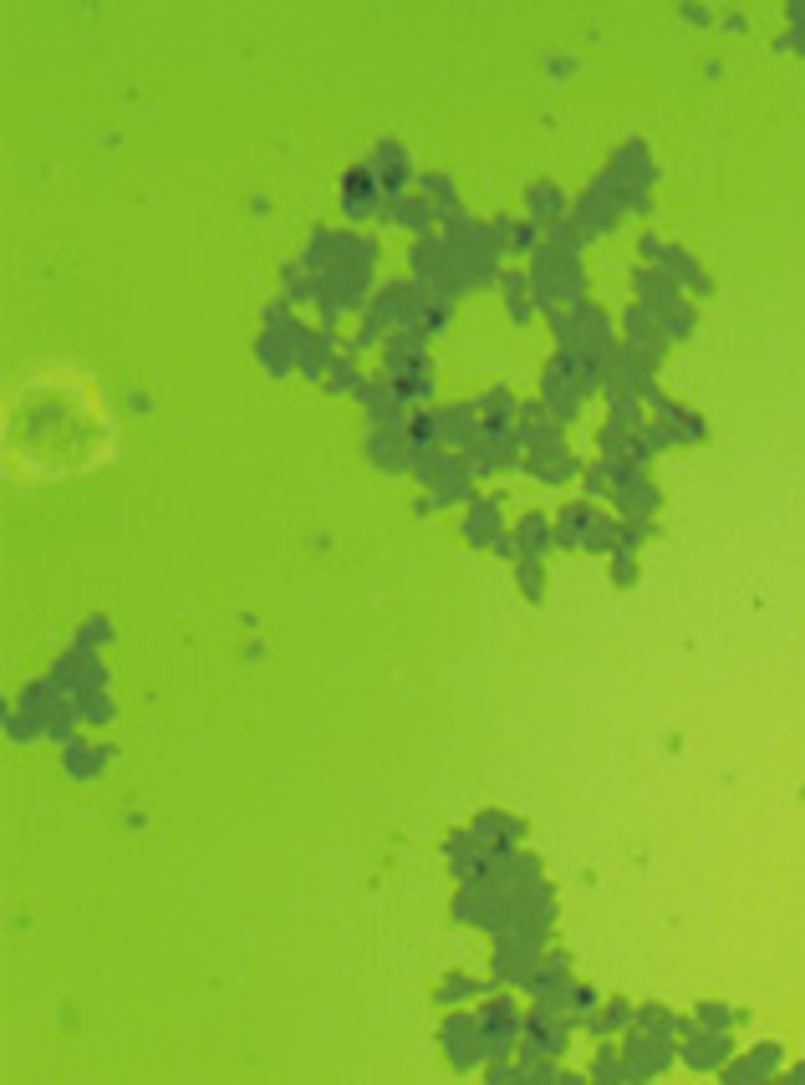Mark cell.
I'll return each instance as SVG.
<instances>
[{"label":"cell","instance_id":"cell-12","mask_svg":"<svg viewBox=\"0 0 805 1085\" xmlns=\"http://www.w3.org/2000/svg\"><path fill=\"white\" fill-rule=\"evenodd\" d=\"M505 500H494V495H474L469 500V515L464 525H459V535H464L469 545H480V551H494V541L505 535Z\"/></svg>","mask_w":805,"mask_h":1085},{"label":"cell","instance_id":"cell-37","mask_svg":"<svg viewBox=\"0 0 805 1085\" xmlns=\"http://www.w3.org/2000/svg\"><path fill=\"white\" fill-rule=\"evenodd\" d=\"M632 1025L658 1029V1035H678V1029H684V1019H678L674 1009H662V1004H642V1009H632Z\"/></svg>","mask_w":805,"mask_h":1085},{"label":"cell","instance_id":"cell-28","mask_svg":"<svg viewBox=\"0 0 805 1085\" xmlns=\"http://www.w3.org/2000/svg\"><path fill=\"white\" fill-rule=\"evenodd\" d=\"M494 225V240H500V250L505 255H536L541 250V229L530 225V219H516V215H500V219H490Z\"/></svg>","mask_w":805,"mask_h":1085},{"label":"cell","instance_id":"cell-11","mask_svg":"<svg viewBox=\"0 0 805 1085\" xmlns=\"http://www.w3.org/2000/svg\"><path fill=\"white\" fill-rule=\"evenodd\" d=\"M648 418L658 423L662 434H668V444H704V438H709V423H704V413L684 408V403H674V398H658L648 408Z\"/></svg>","mask_w":805,"mask_h":1085},{"label":"cell","instance_id":"cell-41","mask_svg":"<svg viewBox=\"0 0 805 1085\" xmlns=\"http://www.w3.org/2000/svg\"><path fill=\"white\" fill-rule=\"evenodd\" d=\"M357 383H362V377H357V357H347V352H342V357L332 362V373H326V393H357Z\"/></svg>","mask_w":805,"mask_h":1085},{"label":"cell","instance_id":"cell-47","mask_svg":"<svg viewBox=\"0 0 805 1085\" xmlns=\"http://www.w3.org/2000/svg\"><path fill=\"white\" fill-rule=\"evenodd\" d=\"M637 255H642V266H658L662 240H658V235H642V240H637Z\"/></svg>","mask_w":805,"mask_h":1085},{"label":"cell","instance_id":"cell-40","mask_svg":"<svg viewBox=\"0 0 805 1085\" xmlns=\"http://www.w3.org/2000/svg\"><path fill=\"white\" fill-rule=\"evenodd\" d=\"M658 322H662V337H668V347H674V342H688V337H694V326H698V316H694V306H674V312H668V316H658Z\"/></svg>","mask_w":805,"mask_h":1085},{"label":"cell","instance_id":"cell-26","mask_svg":"<svg viewBox=\"0 0 805 1085\" xmlns=\"http://www.w3.org/2000/svg\"><path fill=\"white\" fill-rule=\"evenodd\" d=\"M612 505L622 510V520H642V525H652V515H658V505H662V490L658 484L642 474L637 484H627V490H617L612 495Z\"/></svg>","mask_w":805,"mask_h":1085},{"label":"cell","instance_id":"cell-22","mask_svg":"<svg viewBox=\"0 0 805 1085\" xmlns=\"http://www.w3.org/2000/svg\"><path fill=\"white\" fill-rule=\"evenodd\" d=\"M658 266L668 270V276L678 280L684 290H694V296H714V280H709V270L698 266L694 255L684 250V245H662V255H658Z\"/></svg>","mask_w":805,"mask_h":1085},{"label":"cell","instance_id":"cell-45","mask_svg":"<svg viewBox=\"0 0 805 1085\" xmlns=\"http://www.w3.org/2000/svg\"><path fill=\"white\" fill-rule=\"evenodd\" d=\"M607 561H612V581H617V586H632V581H637V555L612 551Z\"/></svg>","mask_w":805,"mask_h":1085},{"label":"cell","instance_id":"cell-46","mask_svg":"<svg viewBox=\"0 0 805 1085\" xmlns=\"http://www.w3.org/2000/svg\"><path fill=\"white\" fill-rule=\"evenodd\" d=\"M77 642H82V648H97V642H108V622H102V617H92V622H87V628L77 632Z\"/></svg>","mask_w":805,"mask_h":1085},{"label":"cell","instance_id":"cell-2","mask_svg":"<svg viewBox=\"0 0 805 1085\" xmlns=\"http://www.w3.org/2000/svg\"><path fill=\"white\" fill-rule=\"evenodd\" d=\"M67 423H92V418H87L72 398H41V403H31V413L21 418V434L37 438L41 454H51V438L61 434V444H67V464L77 458V470H82V464H87V438H92L97 428H67Z\"/></svg>","mask_w":805,"mask_h":1085},{"label":"cell","instance_id":"cell-25","mask_svg":"<svg viewBox=\"0 0 805 1085\" xmlns=\"http://www.w3.org/2000/svg\"><path fill=\"white\" fill-rule=\"evenodd\" d=\"M332 342H337V332H332V326H322V332H312V337H306V347H301L296 373H301V377H312V383H326V373H332V362L342 357V352L332 347Z\"/></svg>","mask_w":805,"mask_h":1085},{"label":"cell","instance_id":"cell-48","mask_svg":"<svg viewBox=\"0 0 805 1085\" xmlns=\"http://www.w3.org/2000/svg\"><path fill=\"white\" fill-rule=\"evenodd\" d=\"M678 16H684V21H694V26H704V21H709V6H684Z\"/></svg>","mask_w":805,"mask_h":1085},{"label":"cell","instance_id":"cell-36","mask_svg":"<svg viewBox=\"0 0 805 1085\" xmlns=\"http://www.w3.org/2000/svg\"><path fill=\"white\" fill-rule=\"evenodd\" d=\"M617 535H622V520L601 510L597 525H591V535H587V551H591V555H612V551H617Z\"/></svg>","mask_w":805,"mask_h":1085},{"label":"cell","instance_id":"cell-16","mask_svg":"<svg viewBox=\"0 0 805 1085\" xmlns=\"http://www.w3.org/2000/svg\"><path fill=\"white\" fill-rule=\"evenodd\" d=\"M526 219L536 229H551V225H561V219H571V199H566L561 184H551V179L526 184Z\"/></svg>","mask_w":805,"mask_h":1085},{"label":"cell","instance_id":"cell-5","mask_svg":"<svg viewBox=\"0 0 805 1085\" xmlns=\"http://www.w3.org/2000/svg\"><path fill=\"white\" fill-rule=\"evenodd\" d=\"M729 1055H734L729 1029H709V1025H698V1019H684V1029H678V1061L688 1071H719Z\"/></svg>","mask_w":805,"mask_h":1085},{"label":"cell","instance_id":"cell-8","mask_svg":"<svg viewBox=\"0 0 805 1085\" xmlns=\"http://www.w3.org/2000/svg\"><path fill=\"white\" fill-rule=\"evenodd\" d=\"M51 678H57L67 693H97V688H108V668H102V658H97L92 648H82L77 642L72 652H61L57 658V668H51Z\"/></svg>","mask_w":805,"mask_h":1085},{"label":"cell","instance_id":"cell-18","mask_svg":"<svg viewBox=\"0 0 805 1085\" xmlns=\"http://www.w3.org/2000/svg\"><path fill=\"white\" fill-rule=\"evenodd\" d=\"M601 505H591V500H571V505H561V515L551 520L556 525V545L561 551H587V535L591 525H597Z\"/></svg>","mask_w":805,"mask_h":1085},{"label":"cell","instance_id":"cell-23","mask_svg":"<svg viewBox=\"0 0 805 1085\" xmlns=\"http://www.w3.org/2000/svg\"><path fill=\"white\" fill-rule=\"evenodd\" d=\"M439 418V434H444V448H464L469 438L480 434V403H444V408L433 413Z\"/></svg>","mask_w":805,"mask_h":1085},{"label":"cell","instance_id":"cell-7","mask_svg":"<svg viewBox=\"0 0 805 1085\" xmlns=\"http://www.w3.org/2000/svg\"><path fill=\"white\" fill-rule=\"evenodd\" d=\"M439 1045H444V1061L454 1071H480L484 1065V1035L474 1014H449L444 1029H439Z\"/></svg>","mask_w":805,"mask_h":1085},{"label":"cell","instance_id":"cell-9","mask_svg":"<svg viewBox=\"0 0 805 1085\" xmlns=\"http://www.w3.org/2000/svg\"><path fill=\"white\" fill-rule=\"evenodd\" d=\"M632 296H637V306H648L652 316H668L674 306L688 302V290L678 286V280L668 276L662 266H637L632 270Z\"/></svg>","mask_w":805,"mask_h":1085},{"label":"cell","instance_id":"cell-29","mask_svg":"<svg viewBox=\"0 0 805 1085\" xmlns=\"http://www.w3.org/2000/svg\"><path fill=\"white\" fill-rule=\"evenodd\" d=\"M516 418H520V403L505 383H494L490 393L480 398V423L494 428V434H516Z\"/></svg>","mask_w":805,"mask_h":1085},{"label":"cell","instance_id":"cell-1","mask_svg":"<svg viewBox=\"0 0 805 1085\" xmlns=\"http://www.w3.org/2000/svg\"><path fill=\"white\" fill-rule=\"evenodd\" d=\"M597 189L622 205V215H652V154L642 138H627L612 158H607V169H601Z\"/></svg>","mask_w":805,"mask_h":1085},{"label":"cell","instance_id":"cell-6","mask_svg":"<svg viewBox=\"0 0 805 1085\" xmlns=\"http://www.w3.org/2000/svg\"><path fill=\"white\" fill-rule=\"evenodd\" d=\"M541 943L530 938H494V953H490V984L494 989H526V978L536 974L541 964Z\"/></svg>","mask_w":805,"mask_h":1085},{"label":"cell","instance_id":"cell-4","mask_svg":"<svg viewBox=\"0 0 805 1085\" xmlns=\"http://www.w3.org/2000/svg\"><path fill=\"white\" fill-rule=\"evenodd\" d=\"M622 1061L632 1065V1071H642L652 1081V1075H662L668 1065L678 1061V1035H658V1029H642V1025H627L622 1029Z\"/></svg>","mask_w":805,"mask_h":1085},{"label":"cell","instance_id":"cell-20","mask_svg":"<svg viewBox=\"0 0 805 1085\" xmlns=\"http://www.w3.org/2000/svg\"><path fill=\"white\" fill-rule=\"evenodd\" d=\"M373 174H377V184H383L387 199H393V194H403L413 184L409 148L397 144V138H383V144H377V154H373Z\"/></svg>","mask_w":805,"mask_h":1085},{"label":"cell","instance_id":"cell-24","mask_svg":"<svg viewBox=\"0 0 805 1085\" xmlns=\"http://www.w3.org/2000/svg\"><path fill=\"white\" fill-rule=\"evenodd\" d=\"M500 296H505V312H510V322H536L541 316V296H536V286H530V276L526 270H505L500 276Z\"/></svg>","mask_w":805,"mask_h":1085},{"label":"cell","instance_id":"cell-39","mask_svg":"<svg viewBox=\"0 0 805 1085\" xmlns=\"http://www.w3.org/2000/svg\"><path fill=\"white\" fill-rule=\"evenodd\" d=\"M556 1009H566V1014H577V1019H581V1014H591V1009H597V989H591V984H577V978H571V984H566V989L556 994Z\"/></svg>","mask_w":805,"mask_h":1085},{"label":"cell","instance_id":"cell-17","mask_svg":"<svg viewBox=\"0 0 805 1085\" xmlns=\"http://www.w3.org/2000/svg\"><path fill=\"white\" fill-rule=\"evenodd\" d=\"M617 215H622V205H612V199H607V194H601L597 184H591V189L581 194L577 205H571V225H577L581 235H587V240H597V235H612V229H617Z\"/></svg>","mask_w":805,"mask_h":1085},{"label":"cell","instance_id":"cell-32","mask_svg":"<svg viewBox=\"0 0 805 1085\" xmlns=\"http://www.w3.org/2000/svg\"><path fill=\"white\" fill-rule=\"evenodd\" d=\"M108 760H112L108 744H82V739L67 744V775H77V780H97V775L108 770Z\"/></svg>","mask_w":805,"mask_h":1085},{"label":"cell","instance_id":"cell-13","mask_svg":"<svg viewBox=\"0 0 805 1085\" xmlns=\"http://www.w3.org/2000/svg\"><path fill=\"white\" fill-rule=\"evenodd\" d=\"M781 1071V1045H755L749 1055H729V1061L719 1065V1081L724 1085H759V1081H769V1075Z\"/></svg>","mask_w":805,"mask_h":1085},{"label":"cell","instance_id":"cell-31","mask_svg":"<svg viewBox=\"0 0 805 1085\" xmlns=\"http://www.w3.org/2000/svg\"><path fill=\"white\" fill-rule=\"evenodd\" d=\"M627 1025H632V1004L627 999H607L591 1014H581V1029H587V1035H622Z\"/></svg>","mask_w":805,"mask_h":1085},{"label":"cell","instance_id":"cell-27","mask_svg":"<svg viewBox=\"0 0 805 1085\" xmlns=\"http://www.w3.org/2000/svg\"><path fill=\"white\" fill-rule=\"evenodd\" d=\"M510 535H516V551L520 555H536V561H541V555L556 545V525L541 515V510H526V515L516 520V531H510Z\"/></svg>","mask_w":805,"mask_h":1085},{"label":"cell","instance_id":"cell-3","mask_svg":"<svg viewBox=\"0 0 805 1085\" xmlns=\"http://www.w3.org/2000/svg\"><path fill=\"white\" fill-rule=\"evenodd\" d=\"M480 1019V1035H484V1065L490 1061H510L520 1049V1035H526V1014L510 994H490L484 1009L474 1014Z\"/></svg>","mask_w":805,"mask_h":1085},{"label":"cell","instance_id":"cell-14","mask_svg":"<svg viewBox=\"0 0 805 1085\" xmlns=\"http://www.w3.org/2000/svg\"><path fill=\"white\" fill-rule=\"evenodd\" d=\"M526 474L530 480H541V484H571L581 474L577 454L566 448V438H556V444L546 448H526Z\"/></svg>","mask_w":805,"mask_h":1085},{"label":"cell","instance_id":"cell-35","mask_svg":"<svg viewBox=\"0 0 805 1085\" xmlns=\"http://www.w3.org/2000/svg\"><path fill=\"white\" fill-rule=\"evenodd\" d=\"M474 994H490L474 974H444V978H439V994H433V999H439V1004H464V999H474Z\"/></svg>","mask_w":805,"mask_h":1085},{"label":"cell","instance_id":"cell-10","mask_svg":"<svg viewBox=\"0 0 805 1085\" xmlns=\"http://www.w3.org/2000/svg\"><path fill=\"white\" fill-rule=\"evenodd\" d=\"M469 831H474V841H480L484 851H494V857H505V851H520V846H526V820L505 816V810H480Z\"/></svg>","mask_w":805,"mask_h":1085},{"label":"cell","instance_id":"cell-50","mask_svg":"<svg viewBox=\"0 0 805 1085\" xmlns=\"http://www.w3.org/2000/svg\"><path fill=\"white\" fill-rule=\"evenodd\" d=\"M781 1081H791V1085H805V1065H791V1071H785Z\"/></svg>","mask_w":805,"mask_h":1085},{"label":"cell","instance_id":"cell-38","mask_svg":"<svg viewBox=\"0 0 805 1085\" xmlns=\"http://www.w3.org/2000/svg\"><path fill=\"white\" fill-rule=\"evenodd\" d=\"M516 586L526 591L530 602H541V596H546V566L536 561V555H520V561H516Z\"/></svg>","mask_w":805,"mask_h":1085},{"label":"cell","instance_id":"cell-44","mask_svg":"<svg viewBox=\"0 0 805 1085\" xmlns=\"http://www.w3.org/2000/svg\"><path fill=\"white\" fill-rule=\"evenodd\" d=\"M591 1081H622V1049H612V1045H601L597 1055H591Z\"/></svg>","mask_w":805,"mask_h":1085},{"label":"cell","instance_id":"cell-19","mask_svg":"<svg viewBox=\"0 0 805 1085\" xmlns=\"http://www.w3.org/2000/svg\"><path fill=\"white\" fill-rule=\"evenodd\" d=\"M571 984V953H541L536 974L526 978V994L536 1004H556V994Z\"/></svg>","mask_w":805,"mask_h":1085},{"label":"cell","instance_id":"cell-21","mask_svg":"<svg viewBox=\"0 0 805 1085\" xmlns=\"http://www.w3.org/2000/svg\"><path fill=\"white\" fill-rule=\"evenodd\" d=\"M516 438H520L526 448H546V444H556V438H566V428L551 418V408H546V403L536 398V403H520Z\"/></svg>","mask_w":805,"mask_h":1085},{"label":"cell","instance_id":"cell-42","mask_svg":"<svg viewBox=\"0 0 805 1085\" xmlns=\"http://www.w3.org/2000/svg\"><path fill=\"white\" fill-rule=\"evenodd\" d=\"M694 1019H698V1025H709V1029H734V1025H739V1019H745V1014H739V1009H729V1004H714V999H704V1004H698V1009H694Z\"/></svg>","mask_w":805,"mask_h":1085},{"label":"cell","instance_id":"cell-15","mask_svg":"<svg viewBox=\"0 0 805 1085\" xmlns=\"http://www.w3.org/2000/svg\"><path fill=\"white\" fill-rule=\"evenodd\" d=\"M383 184H377L373 164H362V169L347 174V184H342V209H347V219H373L383 215Z\"/></svg>","mask_w":805,"mask_h":1085},{"label":"cell","instance_id":"cell-43","mask_svg":"<svg viewBox=\"0 0 805 1085\" xmlns=\"http://www.w3.org/2000/svg\"><path fill=\"white\" fill-rule=\"evenodd\" d=\"M77 713H82V723H92V729H97V723L112 719V699L102 693V688H97V693H77Z\"/></svg>","mask_w":805,"mask_h":1085},{"label":"cell","instance_id":"cell-33","mask_svg":"<svg viewBox=\"0 0 805 1085\" xmlns=\"http://www.w3.org/2000/svg\"><path fill=\"white\" fill-rule=\"evenodd\" d=\"M662 448H674V444H668V434H662L652 418H642L632 428V438H627V458H637V464H652Z\"/></svg>","mask_w":805,"mask_h":1085},{"label":"cell","instance_id":"cell-34","mask_svg":"<svg viewBox=\"0 0 805 1085\" xmlns=\"http://www.w3.org/2000/svg\"><path fill=\"white\" fill-rule=\"evenodd\" d=\"M419 194L433 205V215H439V219L459 215V189H454V179H449V174H423V179H419Z\"/></svg>","mask_w":805,"mask_h":1085},{"label":"cell","instance_id":"cell-49","mask_svg":"<svg viewBox=\"0 0 805 1085\" xmlns=\"http://www.w3.org/2000/svg\"><path fill=\"white\" fill-rule=\"evenodd\" d=\"M745 11H729V16H724V31H745Z\"/></svg>","mask_w":805,"mask_h":1085},{"label":"cell","instance_id":"cell-30","mask_svg":"<svg viewBox=\"0 0 805 1085\" xmlns=\"http://www.w3.org/2000/svg\"><path fill=\"white\" fill-rule=\"evenodd\" d=\"M255 357H261V367L271 377H286V373H296L301 347H291L281 332H261V342H255Z\"/></svg>","mask_w":805,"mask_h":1085}]
</instances>
